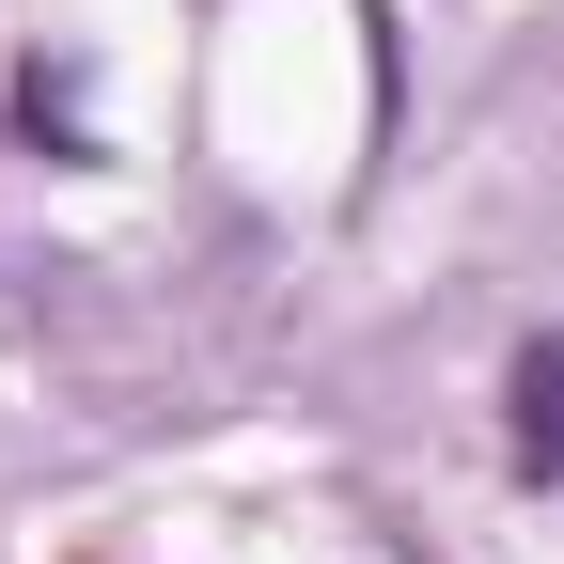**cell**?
Masks as SVG:
<instances>
[{"label": "cell", "mask_w": 564, "mask_h": 564, "mask_svg": "<svg viewBox=\"0 0 564 564\" xmlns=\"http://www.w3.org/2000/svg\"><path fill=\"white\" fill-rule=\"evenodd\" d=\"M518 470H549V486H564V329L518 361Z\"/></svg>", "instance_id": "6da1fadb"}]
</instances>
